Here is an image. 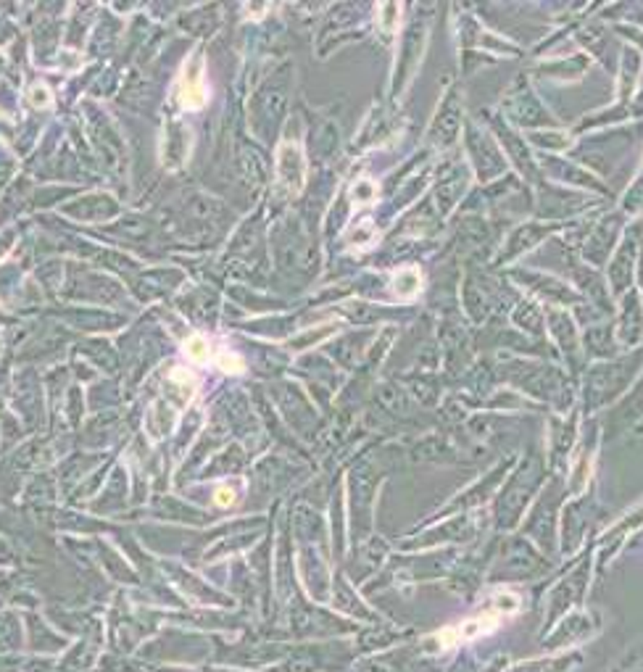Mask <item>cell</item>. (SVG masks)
<instances>
[{
    "label": "cell",
    "mask_w": 643,
    "mask_h": 672,
    "mask_svg": "<svg viewBox=\"0 0 643 672\" xmlns=\"http://www.w3.org/2000/svg\"><path fill=\"white\" fill-rule=\"evenodd\" d=\"M214 503H216V506H222V509L232 506V503H235V490H232V488H227V485L216 488V493H214Z\"/></svg>",
    "instance_id": "cell-10"
},
{
    "label": "cell",
    "mask_w": 643,
    "mask_h": 672,
    "mask_svg": "<svg viewBox=\"0 0 643 672\" xmlns=\"http://www.w3.org/2000/svg\"><path fill=\"white\" fill-rule=\"evenodd\" d=\"M391 285H393V293L401 298V301H411L417 293L422 290V275L417 266H404V269H398L393 275V279H391Z\"/></svg>",
    "instance_id": "cell-4"
},
{
    "label": "cell",
    "mask_w": 643,
    "mask_h": 672,
    "mask_svg": "<svg viewBox=\"0 0 643 672\" xmlns=\"http://www.w3.org/2000/svg\"><path fill=\"white\" fill-rule=\"evenodd\" d=\"M206 82H203V58L196 55L190 58L182 69V79H180V103L187 111H200L206 103Z\"/></svg>",
    "instance_id": "cell-2"
},
{
    "label": "cell",
    "mask_w": 643,
    "mask_h": 672,
    "mask_svg": "<svg viewBox=\"0 0 643 672\" xmlns=\"http://www.w3.org/2000/svg\"><path fill=\"white\" fill-rule=\"evenodd\" d=\"M277 164H280V180L288 184L293 193H301L303 180H306V161H303L301 148L295 143H282L280 153H277Z\"/></svg>",
    "instance_id": "cell-3"
},
{
    "label": "cell",
    "mask_w": 643,
    "mask_h": 672,
    "mask_svg": "<svg viewBox=\"0 0 643 672\" xmlns=\"http://www.w3.org/2000/svg\"><path fill=\"white\" fill-rule=\"evenodd\" d=\"M185 354L190 356V361H196V364H206L211 356V345L203 335H190L187 343H185Z\"/></svg>",
    "instance_id": "cell-5"
},
{
    "label": "cell",
    "mask_w": 643,
    "mask_h": 672,
    "mask_svg": "<svg viewBox=\"0 0 643 672\" xmlns=\"http://www.w3.org/2000/svg\"><path fill=\"white\" fill-rule=\"evenodd\" d=\"M29 101H32V105H37V108L40 105L45 108V105H51V90H48L45 85H35V87L29 90Z\"/></svg>",
    "instance_id": "cell-9"
},
{
    "label": "cell",
    "mask_w": 643,
    "mask_h": 672,
    "mask_svg": "<svg viewBox=\"0 0 643 672\" xmlns=\"http://www.w3.org/2000/svg\"><path fill=\"white\" fill-rule=\"evenodd\" d=\"M216 367L222 369L224 374H240V372L246 369V361H243L237 354H232V351H219V356H216Z\"/></svg>",
    "instance_id": "cell-6"
},
{
    "label": "cell",
    "mask_w": 643,
    "mask_h": 672,
    "mask_svg": "<svg viewBox=\"0 0 643 672\" xmlns=\"http://www.w3.org/2000/svg\"><path fill=\"white\" fill-rule=\"evenodd\" d=\"M517 612H520V596L512 591H499L496 596H490V601L477 614L461 619L459 625H454V628L440 630L435 638H430V644H435V648H440V651H446L451 646H461L470 644V641H477V638H486L509 617H514Z\"/></svg>",
    "instance_id": "cell-1"
},
{
    "label": "cell",
    "mask_w": 643,
    "mask_h": 672,
    "mask_svg": "<svg viewBox=\"0 0 643 672\" xmlns=\"http://www.w3.org/2000/svg\"><path fill=\"white\" fill-rule=\"evenodd\" d=\"M375 240V227H372V222H364L359 230H356L354 235H351V243H354L356 248H364V245H369Z\"/></svg>",
    "instance_id": "cell-8"
},
{
    "label": "cell",
    "mask_w": 643,
    "mask_h": 672,
    "mask_svg": "<svg viewBox=\"0 0 643 672\" xmlns=\"http://www.w3.org/2000/svg\"><path fill=\"white\" fill-rule=\"evenodd\" d=\"M375 196H377V184L372 182V180H359V182L354 184V190H351V198H354V203H372L375 200Z\"/></svg>",
    "instance_id": "cell-7"
}]
</instances>
